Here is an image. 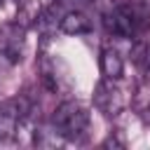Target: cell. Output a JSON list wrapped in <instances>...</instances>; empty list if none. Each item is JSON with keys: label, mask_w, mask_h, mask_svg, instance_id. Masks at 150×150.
<instances>
[{"label": "cell", "mask_w": 150, "mask_h": 150, "mask_svg": "<svg viewBox=\"0 0 150 150\" xmlns=\"http://www.w3.org/2000/svg\"><path fill=\"white\" fill-rule=\"evenodd\" d=\"M145 66H148V73H150V47H148V54H145Z\"/></svg>", "instance_id": "10"}, {"label": "cell", "mask_w": 150, "mask_h": 150, "mask_svg": "<svg viewBox=\"0 0 150 150\" xmlns=\"http://www.w3.org/2000/svg\"><path fill=\"white\" fill-rule=\"evenodd\" d=\"M33 145L42 148V150H54V148L66 145V138L61 136V131L52 122H45V124H38L33 129Z\"/></svg>", "instance_id": "6"}, {"label": "cell", "mask_w": 150, "mask_h": 150, "mask_svg": "<svg viewBox=\"0 0 150 150\" xmlns=\"http://www.w3.org/2000/svg\"><path fill=\"white\" fill-rule=\"evenodd\" d=\"M94 108L105 117H117L124 110V96L112 80H98L94 87Z\"/></svg>", "instance_id": "4"}, {"label": "cell", "mask_w": 150, "mask_h": 150, "mask_svg": "<svg viewBox=\"0 0 150 150\" xmlns=\"http://www.w3.org/2000/svg\"><path fill=\"white\" fill-rule=\"evenodd\" d=\"M103 148H124V141H122L117 134H110V136L103 141Z\"/></svg>", "instance_id": "9"}, {"label": "cell", "mask_w": 150, "mask_h": 150, "mask_svg": "<svg viewBox=\"0 0 150 150\" xmlns=\"http://www.w3.org/2000/svg\"><path fill=\"white\" fill-rule=\"evenodd\" d=\"M49 122L61 131L66 143H80L89 131V110L80 101H63L56 105Z\"/></svg>", "instance_id": "1"}, {"label": "cell", "mask_w": 150, "mask_h": 150, "mask_svg": "<svg viewBox=\"0 0 150 150\" xmlns=\"http://www.w3.org/2000/svg\"><path fill=\"white\" fill-rule=\"evenodd\" d=\"M26 49V28L19 21H7L0 26V56L7 63H19Z\"/></svg>", "instance_id": "3"}, {"label": "cell", "mask_w": 150, "mask_h": 150, "mask_svg": "<svg viewBox=\"0 0 150 150\" xmlns=\"http://www.w3.org/2000/svg\"><path fill=\"white\" fill-rule=\"evenodd\" d=\"M103 26L110 35L129 40L138 30V14L131 5H117L103 14Z\"/></svg>", "instance_id": "2"}, {"label": "cell", "mask_w": 150, "mask_h": 150, "mask_svg": "<svg viewBox=\"0 0 150 150\" xmlns=\"http://www.w3.org/2000/svg\"><path fill=\"white\" fill-rule=\"evenodd\" d=\"M0 2H2V0H0Z\"/></svg>", "instance_id": "11"}, {"label": "cell", "mask_w": 150, "mask_h": 150, "mask_svg": "<svg viewBox=\"0 0 150 150\" xmlns=\"http://www.w3.org/2000/svg\"><path fill=\"white\" fill-rule=\"evenodd\" d=\"M91 28H94L91 19L80 9H68L59 19V30L66 35H87V33H91Z\"/></svg>", "instance_id": "5"}, {"label": "cell", "mask_w": 150, "mask_h": 150, "mask_svg": "<svg viewBox=\"0 0 150 150\" xmlns=\"http://www.w3.org/2000/svg\"><path fill=\"white\" fill-rule=\"evenodd\" d=\"M101 73L105 80L120 82L124 77V59L115 47H105L101 52Z\"/></svg>", "instance_id": "7"}, {"label": "cell", "mask_w": 150, "mask_h": 150, "mask_svg": "<svg viewBox=\"0 0 150 150\" xmlns=\"http://www.w3.org/2000/svg\"><path fill=\"white\" fill-rule=\"evenodd\" d=\"M19 124H21V122H19V117H16V112H14L12 101L0 103V141H9V138H14Z\"/></svg>", "instance_id": "8"}]
</instances>
